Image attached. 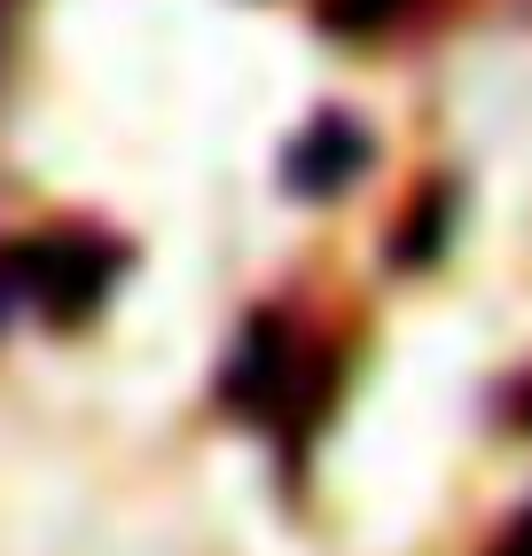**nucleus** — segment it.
I'll use <instances>...</instances> for the list:
<instances>
[{"label": "nucleus", "mask_w": 532, "mask_h": 556, "mask_svg": "<svg viewBox=\"0 0 532 556\" xmlns=\"http://www.w3.org/2000/svg\"><path fill=\"white\" fill-rule=\"evenodd\" d=\"M110 282H118V251L94 236H40V243H9L0 251V321L16 306L48 314V321H87Z\"/></svg>", "instance_id": "f257e3e1"}, {"label": "nucleus", "mask_w": 532, "mask_h": 556, "mask_svg": "<svg viewBox=\"0 0 532 556\" xmlns=\"http://www.w3.org/2000/svg\"><path fill=\"white\" fill-rule=\"evenodd\" d=\"M368 126H353L345 110H329V118H314L306 134L290 141V157H282V180L297 197H337V189H353V180L368 173Z\"/></svg>", "instance_id": "7ed1b4c3"}, {"label": "nucleus", "mask_w": 532, "mask_h": 556, "mask_svg": "<svg viewBox=\"0 0 532 556\" xmlns=\"http://www.w3.org/2000/svg\"><path fill=\"white\" fill-rule=\"evenodd\" d=\"M400 9H407V0H321L329 31H345V40H353V31H384Z\"/></svg>", "instance_id": "20e7f679"}, {"label": "nucleus", "mask_w": 532, "mask_h": 556, "mask_svg": "<svg viewBox=\"0 0 532 556\" xmlns=\"http://www.w3.org/2000/svg\"><path fill=\"white\" fill-rule=\"evenodd\" d=\"M502 556H532V509L517 517V526H509V541H502Z\"/></svg>", "instance_id": "423d86ee"}, {"label": "nucleus", "mask_w": 532, "mask_h": 556, "mask_svg": "<svg viewBox=\"0 0 532 556\" xmlns=\"http://www.w3.org/2000/svg\"><path fill=\"white\" fill-rule=\"evenodd\" d=\"M290 400H297V345L275 314H258L236 345V368H227V407L251 424H275Z\"/></svg>", "instance_id": "f03ea898"}, {"label": "nucleus", "mask_w": 532, "mask_h": 556, "mask_svg": "<svg viewBox=\"0 0 532 556\" xmlns=\"http://www.w3.org/2000/svg\"><path fill=\"white\" fill-rule=\"evenodd\" d=\"M439 236H446V197H423V212H415V228L400 236V258L415 267V258H423V243L439 251Z\"/></svg>", "instance_id": "39448f33"}]
</instances>
